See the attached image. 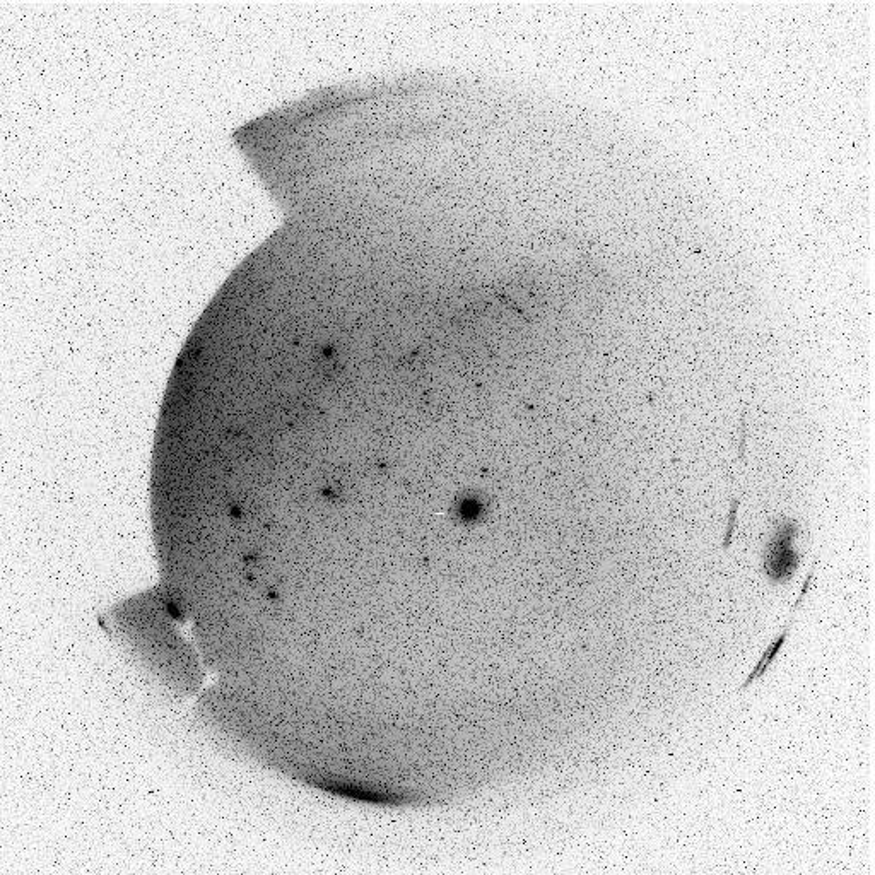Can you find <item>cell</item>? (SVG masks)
Here are the masks:
<instances>
[{
  "label": "cell",
  "mask_w": 875,
  "mask_h": 875,
  "mask_svg": "<svg viewBox=\"0 0 875 875\" xmlns=\"http://www.w3.org/2000/svg\"><path fill=\"white\" fill-rule=\"evenodd\" d=\"M799 535L800 525L797 520L783 518L776 523L763 556L764 576L771 583L783 585L790 582L799 570L802 563V553L797 549Z\"/></svg>",
  "instance_id": "6da1fadb"
},
{
  "label": "cell",
  "mask_w": 875,
  "mask_h": 875,
  "mask_svg": "<svg viewBox=\"0 0 875 875\" xmlns=\"http://www.w3.org/2000/svg\"><path fill=\"white\" fill-rule=\"evenodd\" d=\"M817 561H814L811 566V570L807 573V578H805L804 585H802V590H800L799 599L795 600V604L792 607V614H790V619H788V623L783 626L782 631L776 635L775 640L771 641L770 645L766 646V650H764L763 655L759 658L758 664L756 667L752 669L751 674L747 677L746 682L740 686V691L742 689L749 688L752 682L758 681L759 677H763L766 674V670L770 669L771 664L775 662L776 657H778V653L782 650L783 645L787 643L788 635H790V631H792L793 619H795V612L799 609L802 602H804V597L809 592V588H811L812 580H814V570H816Z\"/></svg>",
  "instance_id": "7a4b0ae2"
},
{
  "label": "cell",
  "mask_w": 875,
  "mask_h": 875,
  "mask_svg": "<svg viewBox=\"0 0 875 875\" xmlns=\"http://www.w3.org/2000/svg\"><path fill=\"white\" fill-rule=\"evenodd\" d=\"M735 513H737V501L732 503V510H730L729 529H727V534H725V539H723V547H725V549L730 546L732 534H734Z\"/></svg>",
  "instance_id": "3957f363"
}]
</instances>
